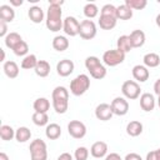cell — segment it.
<instances>
[{
    "mask_svg": "<svg viewBox=\"0 0 160 160\" xmlns=\"http://www.w3.org/2000/svg\"><path fill=\"white\" fill-rule=\"evenodd\" d=\"M154 92L159 96L160 95V78L155 81V84H154Z\"/></svg>",
    "mask_w": 160,
    "mask_h": 160,
    "instance_id": "obj_47",
    "label": "cell"
},
{
    "mask_svg": "<svg viewBox=\"0 0 160 160\" xmlns=\"http://www.w3.org/2000/svg\"><path fill=\"white\" fill-rule=\"evenodd\" d=\"M124 160H142V158L136 152H129V154H126Z\"/></svg>",
    "mask_w": 160,
    "mask_h": 160,
    "instance_id": "obj_43",
    "label": "cell"
},
{
    "mask_svg": "<svg viewBox=\"0 0 160 160\" xmlns=\"http://www.w3.org/2000/svg\"><path fill=\"white\" fill-rule=\"evenodd\" d=\"M116 49L124 51L125 54L131 51L134 48L131 45V41H130V36L129 35H121L118 38V41H116Z\"/></svg>",
    "mask_w": 160,
    "mask_h": 160,
    "instance_id": "obj_24",
    "label": "cell"
},
{
    "mask_svg": "<svg viewBox=\"0 0 160 160\" xmlns=\"http://www.w3.org/2000/svg\"><path fill=\"white\" fill-rule=\"evenodd\" d=\"M155 152H156V156H158V159L160 160V149H156V150H155Z\"/></svg>",
    "mask_w": 160,
    "mask_h": 160,
    "instance_id": "obj_52",
    "label": "cell"
},
{
    "mask_svg": "<svg viewBox=\"0 0 160 160\" xmlns=\"http://www.w3.org/2000/svg\"><path fill=\"white\" fill-rule=\"evenodd\" d=\"M15 19V10L12 9L11 5H1L0 6V20L5 22H11Z\"/></svg>",
    "mask_w": 160,
    "mask_h": 160,
    "instance_id": "obj_19",
    "label": "cell"
},
{
    "mask_svg": "<svg viewBox=\"0 0 160 160\" xmlns=\"http://www.w3.org/2000/svg\"><path fill=\"white\" fill-rule=\"evenodd\" d=\"M38 62H39V60H38L36 55H35V54H29V55H26L25 58H22L20 66H21V69H24V70H31V69H35V68H36Z\"/></svg>",
    "mask_w": 160,
    "mask_h": 160,
    "instance_id": "obj_26",
    "label": "cell"
},
{
    "mask_svg": "<svg viewBox=\"0 0 160 160\" xmlns=\"http://www.w3.org/2000/svg\"><path fill=\"white\" fill-rule=\"evenodd\" d=\"M116 18L120 20H129L132 18V10L128 5L121 4L116 6Z\"/></svg>",
    "mask_w": 160,
    "mask_h": 160,
    "instance_id": "obj_30",
    "label": "cell"
},
{
    "mask_svg": "<svg viewBox=\"0 0 160 160\" xmlns=\"http://www.w3.org/2000/svg\"><path fill=\"white\" fill-rule=\"evenodd\" d=\"M52 108L56 114H65L69 109V99H52Z\"/></svg>",
    "mask_w": 160,
    "mask_h": 160,
    "instance_id": "obj_28",
    "label": "cell"
},
{
    "mask_svg": "<svg viewBox=\"0 0 160 160\" xmlns=\"http://www.w3.org/2000/svg\"><path fill=\"white\" fill-rule=\"evenodd\" d=\"M2 70H4L5 75H6L9 79H15V78H18L19 71H20L18 64H16L15 61H12V60L5 61L4 65H2Z\"/></svg>",
    "mask_w": 160,
    "mask_h": 160,
    "instance_id": "obj_17",
    "label": "cell"
},
{
    "mask_svg": "<svg viewBox=\"0 0 160 160\" xmlns=\"http://www.w3.org/2000/svg\"><path fill=\"white\" fill-rule=\"evenodd\" d=\"M80 22L75 16H66L62 21V31L68 36H76L79 35Z\"/></svg>",
    "mask_w": 160,
    "mask_h": 160,
    "instance_id": "obj_9",
    "label": "cell"
},
{
    "mask_svg": "<svg viewBox=\"0 0 160 160\" xmlns=\"http://www.w3.org/2000/svg\"><path fill=\"white\" fill-rule=\"evenodd\" d=\"M8 34H9V32H8V22L0 20V36L5 39V36H6Z\"/></svg>",
    "mask_w": 160,
    "mask_h": 160,
    "instance_id": "obj_42",
    "label": "cell"
},
{
    "mask_svg": "<svg viewBox=\"0 0 160 160\" xmlns=\"http://www.w3.org/2000/svg\"><path fill=\"white\" fill-rule=\"evenodd\" d=\"M45 135L49 140H56L61 136V128L56 122H51L45 128Z\"/></svg>",
    "mask_w": 160,
    "mask_h": 160,
    "instance_id": "obj_18",
    "label": "cell"
},
{
    "mask_svg": "<svg viewBox=\"0 0 160 160\" xmlns=\"http://www.w3.org/2000/svg\"><path fill=\"white\" fill-rule=\"evenodd\" d=\"M116 22H118V19L114 18V16L100 15V18H99V26L102 30H111V29H114L116 26Z\"/></svg>",
    "mask_w": 160,
    "mask_h": 160,
    "instance_id": "obj_22",
    "label": "cell"
},
{
    "mask_svg": "<svg viewBox=\"0 0 160 160\" xmlns=\"http://www.w3.org/2000/svg\"><path fill=\"white\" fill-rule=\"evenodd\" d=\"M155 105H156V100L154 98L152 94L150 92H144L140 95V108L146 111V112H150L155 109Z\"/></svg>",
    "mask_w": 160,
    "mask_h": 160,
    "instance_id": "obj_14",
    "label": "cell"
},
{
    "mask_svg": "<svg viewBox=\"0 0 160 160\" xmlns=\"http://www.w3.org/2000/svg\"><path fill=\"white\" fill-rule=\"evenodd\" d=\"M75 160H88L89 158V149L85 146H79L74 152Z\"/></svg>",
    "mask_w": 160,
    "mask_h": 160,
    "instance_id": "obj_40",
    "label": "cell"
},
{
    "mask_svg": "<svg viewBox=\"0 0 160 160\" xmlns=\"http://www.w3.org/2000/svg\"><path fill=\"white\" fill-rule=\"evenodd\" d=\"M62 4H64L62 0L49 1L46 18H45V25L52 32H58V31L62 30V21H64L62 20V10H61Z\"/></svg>",
    "mask_w": 160,
    "mask_h": 160,
    "instance_id": "obj_1",
    "label": "cell"
},
{
    "mask_svg": "<svg viewBox=\"0 0 160 160\" xmlns=\"http://www.w3.org/2000/svg\"><path fill=\"white\" fill-rule=\"evenodd\" d=\"M0 138L4 141H10L15 138V130L10 125H1L0 126Z\"/></svg>",
    "mask_w": 160,
    "mask_h": 160,
    "instance_id": "obj_33",
    "label": "cell"
},
{
    "mask_svg": "<svg viewBox=\"0 0 160 160\" xmlns=\"http://www.w3.org/2000/svg\"><path fill=\"white\" fill-rule=\"evenodd\" d=\"M32 108L36 112H48L50 109V101L46 98H38L34 101Z\"/></svg>",
    "mask_w": 160,
    "mask_h": 160,
    "instance_id": "obj_29",
    "label": "cell"
},
{
    "mask_svg": "<svg viewBox=\"0 0 160 160\" xmlns=\"http://www.w3.org/2000/svg\"><path fill=\"white\" fill-rule=\"evenodd\" d=\"M90 88V78L86 74H80L70 81V92L75 96L84 95Z\"/></svg>",
    "mask_w": 160,
    "mask_h": 160,
    "instance_id": "obj_2",
    "label": "cell"
},
{
    "mask_svg": "<svg viewBox=\"0 0 160 160\" xmlns=\"http://www.w3.org/2000/svg\"><path fill=\"white\" fill-rule=\"evenodd\" d=\"M105 160H124V159H121V156L118 152H110L105 156Z\"/></svg>",
    "mask_w": 160,
    "mask_h": 160,
    "instance_id": "obj_44",
    "label": "cell"
},
{
    "mask_svg": "<svg viewBox=\"0 0 160 160\" xmlns=\"http://www.w3.org/2000/svg\"><path fill=\"white\" fill-rule=\"evenodd\" d=\"M142 62L148 69L149 68H156L160 65V56L156 52H148L144 55Z\"/></svg>",
    "mask_w": 160,
    "mask_h": 160,
    "instance_id": "obj_25",
    "label": "cell"
},
{
    "mask_svg": "<svg viewBox=\"0 0 160 160\" xmlns=\"http://www.w3.org/2000/svg\"><path fill=\"white\" fill-rule=\"evenodd\" d=\"M68 132L74 139H82L86 135V126L80 120H71L68 124Z\"/></svg>",
    "mask_w": 160,
    "mask_h": 160,
    "instance_id": "obj_8",
    "label": "cell"
},
{
    "mask_svg": "<svg viewBox=\"0 0 160 160\" xmlns=\"http://www.w3.org/2000/svg\"><path fill=\"white\" fill-rule=\"evenodd\" d=\"M89 72H90L91 78H94L96 80H101V79H104L106 76V68L102 64H99L98 66H95L94 69H91Z\"/></svg>",
    "mask_w": 160,
    "mask_h": 160,
    "instance_id": "obj_35",
    "label": "cell"
},
{
    "mask_svg": "<svg viewBox=\"0 0 160 160\" xmlns=\"http://www.w3.org/2000/svg\"><path fill=\"white\" fill-rule=\"evenodd\" d=\"M0 50H1V60H0V61L5 62V51H4L2 49H0Z\"/></svg>",
    "mask_w": 160,
    "mask_h": 160,
    "instance_id": "obj_51",
    "label": "cell"
},
{
    "mask_svg": "<svg viewBox=\"0 0 160 160\" xmlns=\"http://www.w3.org/2000/svg\"><path fill=\"white\" fill-rule=\"evenodd\" d=\"M124 4L128 5L131 10H142L146 8L148 1L146 0H125Z\"/></svg>",
    "mask_w": 160,
    "mask_h": 160,
    "instance_id": "obj_37",
    "label": "cell"
},
{
    "mask_svg": "<svg viewBox=\"0 0 160 160\" xmlns=\"http://www.w3.org/2000/svg\"><path fill=\"white\" fill-rule=\"evenodd\" d=\"M28 16H29L30 21H32L34 24H40L44 20V18H46L45 14H44V10L38 5H34V6L29 8Z\"/></svg>",
    "mask_w": 160,
    "mask_h": 160,
    "instance_id": "obj_15",
    "label": "cell"
},
{
    "mask_svg": "<svg viewBox=\"0 0 160 160\" xmlns=\"http://www.w3.org/2000/svg\"><path fill=\"white\" fill-rule=\"evenodd\" d=\"M0 160H10V159L5 152H0Z\"/></svg>",
    "mask_w": 160,
    "mask_h": 160,
    "instance_id": "obj_49",
    "label": "cell"
},
{
    "mask_svg": "<svg viewBox=\"0 0 160 160\" xmlns=\"http://www.w3.org/2000/svg\"><path fill=\"white\" fill-rule=\"evenodd\" d=\"M142 129H144L142 124L138 120H132V121L128 122V125H126V132L129 136H132V138L139 136L142 132Z\"/></svg>",
    "mask_w": 160,
    "mask_h": 160,
    "instance_id": "obj_21",
    "label": "cell"
},
{
    "mask_svg": "<svg viewBox=\"0 0 160 160\" xmlns=\"http://www.w3.org/2000/svg\"><path fill=\"white\" fill-rule=\"evenodd\" d=\"M100 15L116 18V6H114L112 4H105V5L101 8V10H100ZM116 19H118V18H116Z\"/></svg>",
    "mask_w": 160,
    "mask_h": 160,
    "instance_id": "obj_39",
    "label": "cell"
},
{
    "mask_svg": "<svg viewBox=\"0 0 160 160\" xmlns=\"http://www.w3.org/2000/svg\"><path fill=\"white\" fill-rule=\"evenodd\" d=\"M155 22H156V25L160 28V14H158L156 15V19H155Z\"/></svg>",
    "mask_w": 160,
    "mask_h": 160,
    "instance_id": "obj_50",
    "label": "cell"
},
{
    "mask_svg": "<svg viewBox=\"0 0 160 160\" xmlns=\"http://www.w3.org/2000/svg\"><path fill=\"white\" fill-rule=\"evenodd\" d=\"M108 144L105 141H95L90 148V154L95 159H101L108 155Z\"/></svg>",
    "mask_w": 160,
    "mask_h": 160,
    "instance_id": "obj_13",
    "label": "cell"
},
{
    "mask_svg": "<svg viewBox=\"0 0 160 160\" xmlns=\"http://www.w3.org/2000/svg\"><path fill=\"white\" fill-rule=\"evenodd\" d=\"M12 51H14V54L16 55V56H26V55H29L28 52H29V45H28V42L26 41H21L20 44H18L14 49H12Z\"/></svg>",
    "mask_w": 160,
    "mask_h": 160,
    "instance_id": "obj_38",
    "label": "cell"
},
{
    "mask_svg": "<svg viewBox=\"0 0 160 160\" xmlns=\"http://www.w3.org/2000/svg\"><path fill=\"white\" fill-rule=\"evenodd\" d=\"M110 108H111V111L114 115L124 116L129 111V102L124 96H116L110 102Z\"/></svg>",
    "mask_w": 160,
    "mask_h": 160,
    "instance_id": "obj_7",
    "label": "cell"
},
{
    "mask_svg": "<svg viewBox=\"0 0 160 160\" xmlns=\"http://www.w3.org/2000/svg\"><path fill=\"white\" fill-rule=\"evenodd\" d=\"M51 99H69V90L65 86H56L51 92Z\"/></svg>",
    "mask_w": 160,
    "mask_h": 160,
    "instance_id": "obj_36",
    "label": "cell"
},
{
    "mask_svg": "<svg viewBox=\"0 0 160 160\" xmlns=\"http://www.w3.org/2000/svg\"><path fill=\"white\" fill-rule=\"evenodd\" d=\"M22 0H10V5L12 6H21L22 5Z\"/></svg>",
    "mask_w": 160,
    "mask_h": 160,
    "instance_id": "obj_48",
    "label": "cell"
},
{
    "mask_svg": "<svg viewBox=\"0 0 160 160\" xmlns=\"http://www.w3.org/2000/svg\"><path fill=\"white\" fill-rule=\"evenodd\" d=\"M35 74L40 78H46L50 74V64L46 60H39L36 68L34 69Z\"/></svg>",
    "mask_w": 160,
    "mask_h": 160,
    "instance_id": "obj_31",
    "label": "cell"
},
{
    "mask_svg": "<svg viewBox=\"0 0 160 160\" xmlns=\"http://www.w3.org/2000/svg\"><path fill=\"white\" fill-rule=\"evenodd\" d=\"M125 52L119 50V49H111V50H106L102 54V62L106 66H116L121 62H124L125 60Z\"/></svg>",
    "mask_w": 160,
    "mask_h": 160,
    "instance_id": "obj_4",
    "label": "cell"
},
{
    "mask_svg": "<svg viewBox=\"0 0 160 160\" xmlns=\"http://www.w3.org/2000/svg\"><path fill=\"white\" fill-rule=\"evenodd\" d=\"M129 36H130V41H131L132 48H141L145 44L146 36H145V32L142 30H139V29L132 30Z\"/></svg>",
    "mask_w": 160,
    "mask_h": 160,
    "instance_id": "obj_16",
    "label": "cell"
},
{
    "mask_svg": "<svg viewBox=\"0 0 160 160\" xmlns=\"http://www.w3.org/2000/svg\"><path fill=\"white\" fill-rule=\"evenodd\" d=\"M96 25L92 20H82L80 21V29H79V35L84 40H91L96 36Z\"/></svg>",
    "mask_w": 160,
    "mask_h": 160,
    "instance_id": "obj_6",
    "label": "cell"
},
{
    "mask_svg": "<svg viewBox=\"0 0 160 160\" xmlns=\"http://www.w3.org/2000/svg\"><path fill=\"white\" fill-rule=\"evenodd\" d=\"M56 160H72V155L70 152H62L58 156Z\"/></svg>",
    "mask_w": 160,
    "mask_h": 160,
    "instance_id": "obj_45",
    "label": "cell"
},
{
    "mask_svg": "<svg viewBox=\"0 0 160 160\" xmlns=\"http://www.w3.org/2000/svg\"><path fill=\"white\" fill-rule=\"evenodd\" d=\"M69 45H70V42H69L68 38L64 35H56L52 39V48H54V50H56L59 52L65 51L69 48Z\"/></svg>",
    "mask_w": 160,
    "mask_h": 160,
    "instance_id": "obj_20",
    "label": "cell"
},
{
    "mask_svg": "<svg viewBox=\"0 0 160 160\" xmlns=\"http://www.w3.org/2000/svg\"><path fill=\"white\" fill-rule=\"evenodd\" d=\"M158 106H159V108H160V95H159V96H158Z\"/></svg>",
    "mask_w": 160,
    "mask_h": 160,
    "instance_id": "obj_53",
    "label": "cell"
},
{
    "mask_svg": "<svg viewBox=\"0 0 160 160\" xmlns=\"http://www.w3.org/2000/svg\"><path fill=\"white\" fill-rule=\"evenodd\" d=\"M84 15L86 16V19H89V20H91V19H94L95 16H98V14H99V8L96 6V4H94V2H88L85 6H84Z\"/></svg>",
    "mask_w": 160,
    "mask_h": 160,
    "instance_id": "obj_34",
    "label": "cell"
},
{
    "mask_svg": "<svg viewBox=\"0 0 160 160\" xmlns=\"http://www.w3.org/2000/svg\"><path fill=\"white\" fill-rule=\"evenodd\" d=\"M21 41H22L21 35H20V34H18V32H15V31L9 32V34L5 36V39H4L5 46H6V48H9V49H11V50H12L18 44H20Z\"/></svg>",
    "mask_w": 160,
    "mask_h": 160,
    "instance_id": "obj_23",
    "label": "cell"
},
{
    "mask_svg": "<svg viewBox=\"0 0 160 160\" xmlns=\"http://www.w3.org/2000/svg\"><path fill=\"white\" fill-rule=\"evenodd\" d=\"M121 92L125 99L135 100L141 95V88L135 80H126L121 85Z\"/></svg>",
    "mask_w": 160,
    "mask_h": 160,
    "instance_id": "obj_5",
    "label": "cell"
},
{
    "mask_svg": "<svg viewBox=\"0 0 160 160\" xmlns=\"http://www.w3.org/2000/svg\"><path fill=\"white\" fill-rule=\"evenodd\" d=\"M131 74H132V78L135 79L136 82H145L150 76L149 69L145 65H140V64H138L132 68Z\"/></svg>",
    "mask_w": 160,
    "mask_h": 160,
    "instance_id": "obj_12",
    "label": "cell"
},
{
    "mask_svg": "<svg viewBox=\"0 0 160 160\" xmlns=\"http://www.w3.org/2000/svg\"><path fill=\"white\" fill-rule=\"evenodd\" d=\"M112 111H111V108H110V104H106V102H101L99 104L96 108H95V116L98 120L100 121H108L112 118Z\"/></svg>",
    "mask_w": 160,
    "mask_h": 160,
    "instance_id": "obj_10",
    "label": "cell"
},
{
    "mask_svg": "<svg viewBox=\"0 0 160 160\" xmlns=\"http://www.w3.org/2000/svg\"><path fill=\"white\" fill-rule=\"evenodd\" d=\"M31 120L36 126H46V125H49V115H48V112H36V111H34V114L31 116Z\"/></svg>",
    "mask_w": 160,
    "mask_h": 160,
    "instance_id": "obj_32",
    "label": "cell"
},
{
    "mask_svg": "<svg viewBox=\"0 0 160 160\" xmlns=\"http://www.w3.org/2000/svg\"><path fill=\"white\" fill-rule=\"evenodd\" d=\"M99 64H101V61H100V59L98 56H88L85 59V68L88 69V71H90L91 69H94Z\"/></svg>",
    "mask_w": 160,
    "mask_h": 160,
    "instance_id": "obj_41",
    "label": "cell"
},
{
    "mask_svg": "<svg viewBox=\"0 0 160 160\" xmlns=\"http://www.w3.org/2000/svg\"><path fill=\"white\" fill-rule=\"evenodd\" d=\"M74 68H75V65H74V62L71 60L62 59L56 64V72H58V75H60L62 78H66L70 74H72Z\"/></svg>",
    "mask_w": 160,
    "mask_h": 160,
    "instance_id": "obj_11",
    "label": "cell"
},
{
    "mask_svg": "<svg viewBox=\"0 0 160 160\" xmlns=\"http://www.w3.org/2000/svg\"><path fill=\"white\" fill-rule=\"evenodd\" d=\"M31 138V131L26 126H20L15 130V139L18 142H26Z\"/></svg>",
    "mask_w": 160,
    "mask_h": 160,
    "instance_id": "obj_27",
    "label": "cell"
},
{
    "mask_svg": "<svg viewBox=\"0 0 160 160\" xmlns=\"http://www.w3.org/2000/svg\"><path fill=\"white\" fill-rule=\"evenodd\" d=\"M31 160H48V146L41 139H35L29 146Z\"/></svg>",
    "mask_w": 160,
    "mask_h": 160,
    "instance_id": "obj_3",
    "label": "cell"
},
{
    "mask_svg": "<svg viewBox=\"0 0 160 160\" xmlns=\"http://www.w3.org/2000/svg\"><path fill=\"white\" fill-rule=\"evenodd\" d=\"M145 160H159V159H158V156H156L155 150L149 151V152L146 154V159H145Z\"/></svg>",
    "mask_w": 160,
    "mask_h": 160,
    "instance_id": "obj_46",
    "label": "cell"
}]
</instances>
